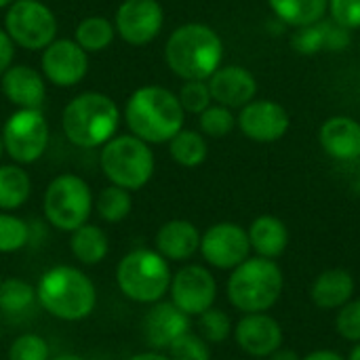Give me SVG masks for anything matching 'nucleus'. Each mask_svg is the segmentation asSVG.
Returning <instances> with one entry per match:
<instances>
[{
	"instance_id": "47",
	"label": "nucleus",
	"mask_w": 360,
	"mask_h": 360,
	"mask_svg": "<svg viewBox=\"0 0 360 360\" xmlns=\"http://www.w3.org/2000/svg\"><path fill=\"white\" fill-rule=\"evenodd\" d=\"M2 156H4V143H2V133H0V160H2Z\"/></svg>"
},
{
	"instance_id": "11",
	"label": "nucleus",
	"mask_w": 360,
	"mask_h": 360,
	"mask_svg": "<svg viewBox=\"0 0 360 360\" xmlns=\"http://www.w3.org/2000/svg\"><path fill=\"white\" fill-rule=\"evenodd\" d=\"M217 300V281L209 268L200 264L181 266L169 287V302L177 306L190 319H198L202 312L211 310Z\"/></svg>"
},
{
	"instance_id": "45",
	"label": "nucleus",
	"mask_w": 360,
	"mask_h": 360,
	"mask_svg": "<svg viewBox=\"0 0 360 360\" xmlns=\"http://www.w3.org/2000/svg\"><path fill=\"white\" fill-rule=\"evenodd\" d=\"M348 360H360V344H356V346L352 348V352H350Z\"/></svg>"
},
{
	"instance_id": "25",
	"label": "nucleus",
	"mask_w": 360,
	"mask_h": 360,
	"mask_svg": "<svg viewBox=\"0 0 360 360\" xmlns=\"http://www.w3.org/2000/svg\"><path fill=\"white\" fill-rule=\"evenodd\" d=\"M70 253L80 266H97L110 255V238L108 232L86 221L78 230L70 232Z\"/></svg>"
},
{
	"instance_id": "29",
	"label": "nucleus",
	"mask_w": 360,
	"mask_h": 360,
	"mask_svg": "<svg viewBox=\"0 0 360 360\" xmlns=\"http://www.w3.org/2000/svg\"><path fill=\"white\" fill-rule=\"evenodd\" d=\"M169 154L173 162H177L184 169H196L200 167L209 156V143L207 137L200 131L194 129H181L171 141H169Z\"/></svg>"
},
{
	"instance_id": "46",
	"label": "nucleus",
	"mask_w": 360,
	"mask_h": 360,
	"mask_svg": "<svg viewBox=\"0 0 360 360\" xmlns=\"http://www.w3.org/2000/svg\"><path fill=\"white\" fill-rule=\"evenodd\" d=\"M15 0H0V8H8Z\"/></svg>"
},
{
	"instance_id": "27",
	"label": "nucleus",
	"mask_w": 360,
	"mask_h": 360,
	"mask_svg": "<svg viewBox=\"0 0 360 360\" xmlns=\"http://www.w3.org/2000/svg\"><path fill=\"white\" fill-rule=\"evenodd\" d=\"M32 196V177L25 167L0 162V211L15 213Z\"/></svg>"
},
{
	"instance_id": "24",
	"label": "nucleus",
	"mask_w": 360,
	"mask_h": 360,
	"mask_svg": "<svg viewBox=\"0 0 360 360\" xmlns=\"http://www.w3.org/2000/svg\"><path fill=\"white\" fill-rule=\"evenodd\" d=\"M249 243L251 251L257 253V257L276 259L285 253L289 245V230L283 219L274 215H259L251 221L249 230Z\"/></svg>"
},
{
	"instance_id": "17",
	"label": "nucleus",
	"mask_w": 360,
	"mask_h": 360,
	"mask_svg": "<svg viewBox=\"0 0 360 360\" xmlns=\"http://www.w3.org/2000/svg\"><path fill=\"white\" fill-rule=\"evenodd\" d=\"M232 333L238 348L253 359H270L283 346V327L268 312L245 314Z\"/></svg>"
},
{
	"instance_id": "28",
	"label": "nucleus",
	"mask_w": 360,
	"mask_h": 360,
	"mask_svg": "<svg viewBox=\"0 0 360 360\" xmlns=\"http://www.w3.org/2000/svg\"><path fill=\"white\" fill-rule=\"evenodd\" d=\"M34 306H38L36 285L19 276H8L0 281V312L4 316H23Z\"/></svg>"
},
{
	"instance_id": "37",
	"label": "nucleus",
	"mask_w": 360,
	"mask_h": 360,
	"mask_svg": "<svg viewBox=\"0 0 360 360\" xmlns=\"http://www.w3.org/2000/svg\"><path fill=\"white\" fill-rule=\"evenodd\" d=\"M167 356L171 360H211V348L198 333L188 331L169 346Z\"/></svg>"
},
{
	"instance_id": "41",
	"label": "nucleus",
	"mask_w": 360,
	"mask_h": 360,
	"mask_svg": "<svg viewBox=\"0 0 360 360\" xmlns=\"http://www.w3.org/2000/svg\"><path fill=\"white\" fill-rule=\"evenodd\" d=\"M302 360H346L340 352L335 350H314L308 356H304Z\"/></svg>"
},
{
	"instance_id": "30",
	"label": "nucleus",
	"mask_w": 360,
	"mask_h": 360,
	"mask_svg": "<svg viewBox=\"0 0 360 360\" xmlns=\"http://www.w3.org/2000/svg\"><path fill=\"white\" fill-rule=\"evenodd\" d=\"M116 38L114 21L101 15H91L78 21L74 30V40L86 51V53H101L105 51Z\"/></svg>"
},
{
	"instance_id": "4",
	"label": "nucleus",
	"mask_w": 360,
	"mask_h": 360,
	"mask_svg": "<svg viewBox=\"0 0 360 360\" xmlns=\"http://www.w3.org/2000/svg\"><path fill=\"white\" fill-rule=\"evenodd\" d=\"M122 110L101 91H84L72 97L61 112V131L65 139L80 150L103 148L118 135Z\"/></svg>"
},
{
	"instance_id": "39",
	"label": "nucleus",
	"mask_w": 360,
	"mask_h": 360,
	"mask_svg": "<svg viewBox=\"0 0 360 360\" xmlns=\"http://www.w3.org/2000/svg\"><path fill=\"white\" fill-rule=\"evenodd\" d=\"M329 19L348 32L360 30V0H329Z\"/></svg>"
},
{
	"instance_id": "35",
	"label": "nucleus",
	"mask_w": 360,
	"mask_h": 360,
	"mask_svg": "<svg viewBox=\"0 0 360 360\" xmlns=\"http://www.w3.org/2000/svg\"><path fill=\"white\" fill-rule=\"evenodd\" d=\"M232 321L224 310L211 308L198 316V335L207 344H224L232 335Z\"/></svg>"
},
{
	"instance_id": "2",
	"label": "nucleus",
	"mask_w": 360,
	"mask_h": 360,
	"mask_svg": "<svg viewBox=\"0 0 360 360\" xmlns=\"http://www.w3.org/2000/svg\"><path fill=\"white\" fill-rule=\"evenodd\" d=\"M38 306L61 323H80L97 308V287L78 266L57 264L44 270L36 283Z\"/></svg>"
},
{
	"instance_id": "44",
	"label": "nucleus",
	"mask_w": 360,
	"mask_h": 360,
	"mask_svg": "<svg viewBox=\"0 0 360 360\" xmlns=\"http://www.w3.org/2000/svg\"><path fill=\"white\" fill-rule=\"evenodd\" d=\"M51 360H89V359H84V356H80V354H76V352H61V354L51 356Z\"/></svg>"
},
{
	"instance_id": "14",
	"label": "nucleus",
	"mask_w": 360,
	"mask_h": 360,
	"mask_svg": "<svg viewBox=\"0 0 360 360\" xmlns=\"http://www.w3.org/2000/svg\"><path fill=\"white\" fill-rule=\"evenodd\" d=\"M116 36L131 46H146L165 27V8L158 0H122L114 15Z\"/></svg>"
},
{
	"instance_id": "1",
	"label": "nucleus",
	"mask_w": 360,
	"mask_h": 360,
	"mask_svg": "<svg viewBox=\"0 0 360 360\" xmlns=\"http://www.w3.org/2000/svg\"><path fill=\"white\" fill-rule=\"evenodd\" d=\"M122 120L131 135L150 146L169 143L186 124V112L173 93L160 84L135 89L122 110Z\"/></svg>"
},
{
	"instance_id": "36",
	"label": "nucleus",
	"mask_w": 360,
	"mask_h": 360,
	"mask_svg": "<svg viewBox=\"0 0 360 360\" xmlns=\"http://www.w3.org/2000/svg\"><path fill=\"white\" fill-rule=\"evenodd\" d=\"M177 99H179L184 112L194 114V116H200L213 103L207 80H186L181 84V89L177 91Z\"/></svg>"
},
{
	"instance_id": "31",
	"label": "nucleus",
	"mask_w": 360,
	"mask_h": 360,
	"mask_svg": "<svg viewBox=\"0 0 360 360\" xmlns=\"http://www.w3.org/2000/svg\"><path fill=\"white\" fill-rule=\"evenodd\" d=\"M93 211L97 217L105 224H120L124 221L131 211H133V192L108 184L105 188L99 190L95 196V207Z\"/></svg>"
},
{
	"instance_id": "8",
	"label": "nucleus",
	"mask_w": 360,
	"mask_h": 360,
	"mask_svg": "<svg viewBox=\"0 0 360 360\" xmlns=\"http://www.w3.org/2000/svg\"><path fill=\"white\" fill-rule=\"evenodd\" d=\"M95 207V194L89 181L76 173L55 175L42 194V219L57 232H74L84 226Z\"/></svg>"
},
{
	"instance_id": "3",
	"label": "nucleus",
	"mask_w": 360,
	"mask_h": 360,
	"mask_svg": "<svg viewBox=\"0 0 360 360\" xmlns=\"http://www.w3.org/2000/svg\"><path fill=\"white\" fill-rule=\"evenodd\" d=\"M165 63L184 82L209 80L224 65V40L207 23H184L165 42Z\"/></svg>"
},
{
	"instance_id": "34",
	"label": "nucleus",
	"mask_w": 360,
	"mask_h": 360,
	"mask_svg": "<svg viewBox=\"0 0 360 360\" xmlns=\"http://www.w3.org/2000/svg\"><path fill=\"white\" fill-rule=\"evenodd\" d=\"M6 360H51V346L40 333L27 331L11 342Z\"/></svg>"
},
{
	"instance_id": "43",
	"label": "nucleus",
	"mask_w": 360,
	"mask_h": 360,
	"mask_svg": "<svg viewBox=\"0 0 360 360\" xmlns=\"http://www.w3.org/2000/svg\"><path fill=\"white\" fill-rule=\"evenodd\" d=\"M270 360H302L293 350H285V348H278L272 356H270Z\"/></svg>"
},
{
	"instance_id": "26",
	"label": "nucleus",
	"mask_w": 360,
	"mask_h": 360,
	"mask_svg": "<svg viewBox=\"0 0 360 360\" xmlns=\"http://www.w3.org/2000/svg\"><path fill=\"white\" fill-rule=\"evenodd\" d=\"M274 17L287 27H306L327 17L329 0H268Z\"/></svg>"
},
{
	"instance_id": "9",
	"label": "nucleus",
	"mask_w": 360,
	"mask_h": 360,
	"mask_svg": "<svg viewBox=\"0 0 360 360\" xmlns=\"http://www.w3.org/2000/svg\"><path fill=\"white\" fill-rule=\"evenodd\" d=\"M4 32L15 46L25 51H44L59 32L57 17L44 0H15L4 13Z\"/></svg>"
},
{
	"instance_id": "18",
	"label": "nucleus",
	"mask_w": 360,
	"mask_h": 360,
	"mask_svg": "<svg viewBox=\"0 0 360 360\" xmlns=\"http://www.w3.org/2000/svg\"><path fill=\"white\" fill-rule=\"evenodd\" d=\"M0 91L17 110H42L46 99V80L40 70L27 63H13L0 76Z\"/></svg>"
},
{
	"instance_id": "6",
	"label": "nucleus",
	"mask_w": 360,
	"mask_h": 360,
	"mask_svg": "<svg viewBox=\"0 0 360 360\" xmlns=\"http://www.w3.org/2000/svg\"><path fill=\"white\" fill-rule=\"evenodd\" d=\"M171 278V264L150 247L131 249L116 264L118 291L141 306H152L165 300V295H169Z\"/></svg>"
},
{
	"instance_id": "7",
	"label": "nucleus",
	"mask_w": 360,
	"mask_h": 360,
	"mask_svg": "<svg viewBox=\"0 0 360 360\" xmlns=\"http://www.w3.org/2000/svg\"><path fill=\"white\" fill-rule=\"evenodd\" d=\"M99 150V165L108 184L137 192L152 181L156 156L150 143L131 133H118Z\"/></svg>"
},
{
	"instance_id": "13",
	"label": "nucleus",
	"mask_w": 360,
	"mask_h": 360,
	"mask_svg": "<svg viewBox=\"0 0 360 360\" xmlns=\"http://www.w3.org/2000/svg\"><path fill=\"white\" fill-rule=\"evenodd\" d=\"M198 253L202 259L217 270H234L245 259H249L251 243L243 226L234 221H219L209 226L200 236Z\"/></svg>"
},
{
	"instance_id": "40",
	"label": "nucleus",
	"mask_w": 360,
	"mask_h": 360,
	"mask_svg": "<svg viewBox=\"0 0 360 360\" xmlns=\"http://www.w3.org/2000/svg\"><path fill=\"white\" fill-rule=\"evenodd\" d=\"M15 42L11 40V36L4 32V27H0V76L15 63Z\"/></svg>"
},
{
	"instance_id": "20",
	"label": "nucleus",
	"mask_w": 360,
	"mask_h": 360,
	"mask_svg": "<svg viewBox=\"0 0 360 360\" xmlns=\"http://www.w3.org/2000/svg\"><path fill=\"white\" fill-rule=\"evenodd\" d=\"M352 44V32L346 27L338 25L329 17L306 25L297 27L291 34V46L295 53L312 57L319 53H342Z\"/></svg>"
},
{
	"instance_id": "38",
	"label": "nucleus",
	"mask_w": 360,
	"mask_h": 360,
	"mask_svg": "<svg viewBox=\"0 0 360 360\" xmlns=\"http://www.w3.org/2000/svg\"><path fill=\"white\" fill-rule=\"evenodd\" d=\"M335 329L342 340L360 344V300H350L338 310Z\"/></svg>"
},
{
	"instance_id": "23",
	"label": "nucleus",
	"mask_w": 360,
	"mask_h": 360,
	"mask_svg": "<svg viewBox=\"0 0 360 360\" xmlns=\"http://www.w3.org/2000/svg\"><path fill=\"white\" fill-rule=\"evenodd\" d=\"M354 289V276L348 270L333 268L316 276V281L310 287V300L321 310H340L352 300Z\"/></svg>"
},
{
	"instance_id": "19",
	"label": "nucleus",
	"mask_w": 360,
	"mask_h": 360,
	"mask_svg": "<svg viewBox=\"0 0 360 360\" xmlns=\"http://www.w3.org/2000/svg\"><path fill=\"white\" fill-rule=\"evenodd\" d=\"M213 103L230 110H240L257 99V80L251 70L243 65H221L209 80Z\"/></svg>"
},
{
	"instance_id": "32",
	"label": "nucleus",
	"mask_w": 360,
	"mask_h": 360,
	"mask_svg": "<svg viewBox=\"0 0 360 360\" xmlns=\"http://www.w3.org/2000/svg\"><path fill=\"white\" fill-rule=\"evenodd\" d=\"M30 247V219L0 211V255L19 253Z\"/></svg>"
},
{
	"instance_id": "16",
	"label": "nucleus",
	"mask_w": 360,
	"mask_h": 360,
	"mask_svg": "<svg viewBox=\"0 0 360 360\" xmlns=\"http://www.w3.org/2000/svg\"><path fill=\"white\" fill-rule=\"evenodd\" d=\"M188 331H192V319L184 314L177 306H173L169 300L152 304L141 321L143 340L156 352L169 350V346Z\"/></svg>"
},
{
	"instance_id": "48",
	"label": "nucleus",
	"mask_w": 360,
	"mask_h": 360,
	"mask_svg": "<svg viewBox=\"0 0 360 360\" xmlns=\"http://www.w3.org/2000/svg\"><path fill=\"white\" fill-rule=\"evenodd\" d=\"M359 55H360V40H359Z\"/></svg>"
},
{
	"instance_id": "22",
	"label": "nucleus",
	"mask_w": 360,
	"mask_h": 360,
	"mask_svg": "<svg viewBox=\"0 0 360 360\" xmlns=\"http://www.w3.org/2000/svg\"><path fill=\"white\" fill-rule=\"evenodd\" d=\"M321 148L327 156L340 162H352L360 158V122L352 116H331L319 131Z\"/></svg>"
},
{
	"instance_id": "21",
	"label": "nucleus",
	"mask_w": 360,
	"mask_h": 360,
	"mask_svg": "<svg viewBox=\"0 0 360 360\" xmlns=\"http://www.w3.org/2000/svg\"><path fill=\"white\" fill-rule=\"evenodd\" d=\"M200 236V230L190 219H169L158 228L154 236V249L169 264H184L198 253Z\"/></svg>"
},
{
	"instance_id": "42",
	"label": "nucleus",
	"mask_w": 360,
	"mask_h": 360,
	"mask_svg": "<svg viewBox=\"0 0 360 360\" xmlns=\"http://www.w3.org/2000/svg\"><path fill=\"white\" fill-rule=\"evenodd\" d=\"M127 360H171L165 352H156V350H146V352H137Z\"/></svg>"
},
{
	"instance_id": "5",
	"label": "nucleus",
	"mask_w": 360,
	"mask_h": 360,
	"mask_svg": "<svg viewBox=\"0 0 360 360\" xmlns=\"http://www.w3.org/2000/svg\"><path fill=\"white\" fill-rule=\"evenodd\" d=\"M285 276L274 259L249 257L236 266L226 283L230 304L243 314L268 312L283 295Z\"/></svg>"
},
{
	"instance_id": "15",
	"label": "nucleus",
	"mask_w": 360,
	"mask_h": 360,
	"mask_svg": "<svg viewBox=\"0 0 360 360\" xmlns=\"http://www.w3.org/2000/svg\"><path fill=\"white\" fill-rule=\"evenodd\" d=\"M236 127L255 143H274L283 139L291 127V116L278 101L253 99L236 114Z\"/></svg>"
},
{
	"instance_id": "12",
	"label": "nucleus",
	"mask_w": 360,
	"mask_h": 360,
	"mask_svg": "<svg viewBox=\"0 0 360 360\" xmlns=\"http://www.w3.org/2000/svg\"><path fill=\"white\" fill-rule=\"evenodd\" d=\"M40 72L57 89L78 86L89 74V53L74 38H55L40 53Z\"/></svg>"
},
{
	"instance_id": "10",
	"label": "nucleus",
	"mask_w": 360,
	"mask_h": 360,
	"mask_svg": "<svg viewBox=\"0 0 360 360\" xmlns=\"http://www.w3.org/2000/svg\"><path fill=\"white\" fill-rule=\"evenodd\" d=\"M0 133L4 154L15 165H34L49 150L51 127L42 110H15L4 120Z\"/></svg>"
},
{
	"instance_id": "33",
	"label": "nucleus",
	"mask_w": 360,
	"mask_h": 360,
	"mask_svg": "<svg viewBox=\"0 0 360 360\" xmlns=\"http://www.w3.org/2000/svg\"><path fill=\"white\" fill-rule=\"evenodd\" d=\"M198 129L205 137L221 139L236 129V114L230 108H224L219 103H211L198 116Z\"/></svg>"
}]
</instances>
